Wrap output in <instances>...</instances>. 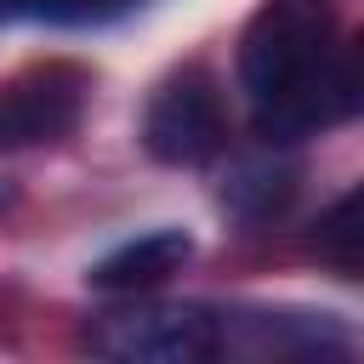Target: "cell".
Listing matches in <instances>:
<instances>
[{"mask_svg": "<svg viewBox=\"0 0 364 364\" xmlns=\"http://www.w3.org/2000/svg\"><path fill=\"white\" fill-rule=\"evenodd\" d=\"M85 347L119 364H193L222 353V313L199 301H131L85 324Z\"/></svg>", "mask_w": 364, "mask_h": 364, "instance_id": "7a4b0ae2", "label": "cell"}, {"mask_svg": "<svg viewBox=\"0 0 364 364\" xmlns=\"http://www.w3.org/2000/svg\"><path fill=\"white\" fill-rule=\"evenodd\" d=\"M313 250H318L324 262H336V267L364 273V182L318 216V228H313Z\"/></svg>", "mask_w": 364, "mask_h": 364, "instance_id": "9c48e42d", "label": "cell"}, {"mask_svg": "<svg viewBox=\"0 0 364 364\" xmlns=\"http://www.w3.org/2000/svg\"><path fill=\"white\" fill-rule=\"evenodd\" d=\"M222 347H256V353H353V336L330 313H222Z\"/></svg>", "mask_w": 364, "mask_h": 364, "instance_id": "5b68a950", "label": "cell"}, {"mask_svg": "<svg viewBox=\"0 0 364 364\" xmlns=\"http://www.w3.org/2000/svg\"><path fill=\"white\" fill-rule=\"evenodd\" d=\"M336 51V11L330 0H262L239 34V85L256 108L262 142H296L307 91L318 85Z\"/></svg>", "mask_w": 364, "mask_h": 364, "instance_id": "6da1fadb", "label": "cell"}, {"mask_svg": "<svg viewBox=\"0 0 364 364\" xmlns=\"http://www.w3.org/2000/svg\"><path fill=\"white\" fill-rule=\"evenodd\" d=\"M222 142H228V119L216 80L199 63L165 74L142 108V148L159 165H205L210 154H222Z\"/></svg>", "mask_w": 364, "mask_h": 364, "instance_id": "3957f363", "label": "cell"}, {"mask_svg": "<svg viewBox=\"0 0 364 364\" xmlns=\"http://www.w3.org/2000/svg\"><path fill=\"white\" fill-rule=\"evenodd\" d=\"M341 119H364V28H358L347 46L336 40V51H330V63H324L318 85L307 91L301 131L313 136V131L341 125Z\"/></svg>", "mask_w": 364, "mask_h": 364, "instance_id": "52a82bcc", "label": "cell"}, {"mask_svg": "<svg viewBox=\"0 0 364 364\" xmlns=\"http://www.w3.org/2000/svg\"><path fill=\"white\" fill-rule=\"evenodd\" d=\"M91 97V74L80 63H34L17 68L11 80H0V154L17 148H40V142H63Z\"/></svg>", "mask_w": 364, "mask_h": 364, "instance_id": "277c9868", "label": "cell"}, {"mask_svg": "<svg viewBox=\"0 0 364 364\" xmlns=\"http://www.w3.org/2000/svg\"><path fill=\"white\" fill-rule=\"evenodd\" d=\"M188 262H193V239H188L182 228H154V233L125 239L119 250H108V256L85 273V284L102 290V296H136V290L165 284V279L182 273Z\"/></svg>", "mask_w": 364, "mask_h": 364, "instance_id": "8992f818", "label": "cell"}, {"mask_svg": "<svg viewBox=\"0 0 364 364\" xmlns=\"http://www.w3.org/2000/svg\"><path fill=\"white\" fill-rule=\"evenodd\" d=\"M296 193V165L279 159V154H250V159H233L228 165V182H222V205L239 216V222H267L290 205Z\"/></svg>", "mask_w": 364, "mask_h": 364, "instance_id": "ba28073f", "label": "cell"}, {"mask_svg": "<svg viewBox=\"0 0 364 364\" xmlns=\"http://www.w3.org/2000/svg\"><path fill=\"white\" fill-rule=\"evenodd\" d=\"M142 0H0V17H28V23H63V28H85V23H114Z\"/></svg>", "mask_w": 364, "mask_h": 364, "instance_id": "30bf717a", "label": "cell"}]
</instances>
